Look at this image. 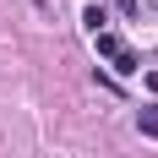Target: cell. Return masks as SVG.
<instances>
[{"label": "cell", "mask_w": 158, "mask_h": 158, "mask_svg": "<svg viewBox=\"0 0 158 158\" xmlns=\"http://www.w3.org/2000/svg\"><path fill=\"white\" fill-rule=\"evenodd\" d=\"M93 44H98V55H109V60H120V55H126V38H120V33H93Z\"/></svg>", "instance_id": "obj_1"}, {"label": "cell", "mask_w": 158, "mask_h": 158, "mask_svg": "<svg viewBox=\"0 0 158 158\" xmlns=\"http://www.w3.org/2000/svg\"><path fill=\"white\" fill-rule=\"evenodd\" d=\"M136 131L158 142V104H147V109H136Z\"/></svg>", "instance_id": "obj_2"}, {"label": "cell", "mask_w": 158, "mask_h": 158, "mask_svg": "<svg viewBox=\"0 0 158 158\" xmlns=\"http://www.w3.org/2000/svg\"><path fill=\"white\" fill-rule=\"evenodd\" d=\"M82 22H87V33H104V22H109V16H104V6H87V11H82Z\"/></svg>", "instance_id": "obj_3"}, {"label": "cell", "mask_w": 158, "mask_h": 158, "mask_svg": "<svg viewBox=\"0 0 158 158\" xmlns=\"http://www.w3.org/2000/svg\"><path fill=\"white\" fill-rule=\"evenodd\" d=\"M147 93H158V71H147Z\"/></svg>", "instance_id": "obj_4"}]
</instances>
